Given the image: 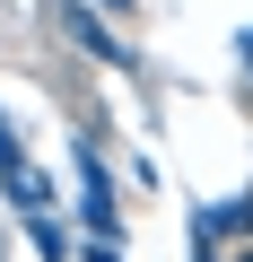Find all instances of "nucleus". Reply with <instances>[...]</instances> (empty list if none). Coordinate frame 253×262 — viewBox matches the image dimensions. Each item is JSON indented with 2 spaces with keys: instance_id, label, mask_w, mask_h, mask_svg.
Segmentation results:
<instances>
[{
  "instance_id": "f257e3e1",
  "label": "nucleus",
  "mask_w": 253,
  "mask_h": 262,
  "mask_svg": "<svg viewBox=\"0 0 253 262\" xmlns=\"http://www.w3.org/2000/svg\"><path fill=\"white\" fill-rule=\"evenodd\" d=\"M244 53H253V35H244Z\"/></svg>"
}]
</instances>
